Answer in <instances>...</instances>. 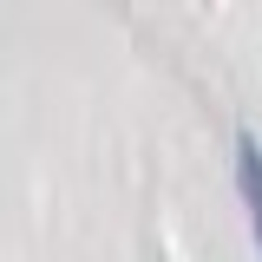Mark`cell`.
Instances as JSON below:
<instances>
[{"mask_svg": "<svg viewBox=\"0 0 262 262\" xmlns=\"http://www.w3.org/2000/svg\"><path fill=\"white\" fill-rule=\"evenodd\" d=\"M236 184H243V203H249V229H256V243H262V144L256 138L236 144Z\"/></svg>", "mask_w": 262, "mask_h": 262, "instance_id": "cell-1", "label": "cell"}]
</instances>
